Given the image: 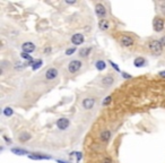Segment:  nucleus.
I'll use <instances>...</instances> for the list:
<instances>
[{
    "label": "nucleus",
    "instance_id": "1a4fd4ad",
    "mask_svg": "<svg viewBox=\"0 0 165 163\" xmlns=\"http://www.w3.org/2000/svg\"><path fill=\"white\" fill-rule=\"evenodd\" d=\"M84 40L85 39H84V35L83 34H75V35H73V38H71V42L75 45H79L84 42Z\"/></svg>",
    "mask_w": 165,
    "mask_h": 163
},
{
    "label": "nucleus",
    "instance_id": "c85d7f7f",
    "mask_svg": "<svg viewBox=\"0 0 165 163\" xmlns=\"http://www.w3.org/2000/svg\"><path fill=\"white\" fill-rule=\"evenodd\" d=\"M159 43L162 44V46H165V36H162V38L159 39Z\"/></svg>",
    "mask_w": 165,
    "mask_h": 163
},
{
    "label": "nucleus",
    "instance_id": "412c9836",
    "mask_svg": "<svg viewBox=\"0 0 165 163\" xmlns=\"http://www.w3.org/2000/svg\"><path fill=\"white\" fill-rule=\"evenodd\" d=\"M12 113H14V111H12V108H5L4 109V114L6 116V117H10V116H12Z\"/></svg>",
    "mask_w": 165,
    "mask_h": 163
},
{
    "label": "nucleus",
    "instance_id": "b1692460",
    "mask_svg": "<svg viewBox=\"0 0 165 163\" xmlns=\"http://www.w3.org/2000/svg\"><path fill=\"white\" fill-rule=\"evenodd\" d=\"M111 100H112V97H111V96H108V97H105V99H104V101H103V105L105 107V105H108V104H110V102H111Z\"/></svg>",
    "mask_w": 165,
    "mask_h": 163
},
{
    "label": "nucleus",
    "instance_id": "f8f14e48",
    "mask_svg": "<svg viewBox=\"0 0 165 163\" xmlns=\"http://www.w3.org/2000/svg\"><path fill=\"white\" fill-rule=\"evenodd\" d=\"M114 83V78L112 75H106L104 78L102 79V84L104 86H111Z\"/></svg>",
    "mask_w": 165,
    "mask_h": 163
},
{
    "label": "nucleus",
    "instance_id": "9b49d317",
    "mask_svg": "<svg viewBox=\"0 0 165 163\" xmlns=\"http://www.w3.org/2000/svg\"><path fill=\"white\" fill-rule=\"evenodd\" d=\"M94 104H95V100L94 99H91V97H87L85 99L84 101H83V107L85 108V109H92V108L94 107Z\"/></svg>",
    "mask_w": 165,
    "mask_h": 163
},
{
    "label": "nucleus",
    "instance_id": "423d86ee",
    "mask_svg": "<svg viewBox=\"0 0 165 163\" xmlns=\"http://www.w3.org/2000/svg\"><path fill=\"white\" fill-rule=\"evenodd\" d=\"M120 42L123 46H131L133 44V39L129 35H122L120 39Z\"/></svg>",
    "mask_w": 165,
    "mask_h": 163
},
{
    "label": "nucleus",
    "instance_id": "ddd939ff",
    "mask_svg": "<svg viewBox=\"0 0 165 163\" xmlns=\"http://www.w3.org/2000/svg\"><path fill=\"white\" fill-rule=\"evenodd\" d=\"M110 137H111V131L110 130H104V131L101 133V135H100V139L103 143H106V142H109Z\"/></svg>",
    "mask_w": 165,
    "mask_h": 163
},
{
    "label": "nucleus",
    "instance_id": "6ab92c4d",
    "mask_svg": "<svg viewBox=\"0 0 165 163\" xmlns=\"http://www.w3.org/2000/svg\"><path fill=\"white\" fill-rule=\"evenodd\" d=\"M42 63H43V61H42L41 59L36 60V61H34V63H33V66H32V69H33V70H37V69H39V68L42 66Z\"/></svg>",
    "mask_w": 165,
    "mask_h": 163
},
{
    "label": "nucleus",
    "instance_id": "a211bd4d",
    "mask_svg": "<svg viewBox=\"0 0 165 163\" xmlns=\"http://www.w3.org/2000/svg\"><path fill=\"white\" fill-rule=\"evenodd\" d=\"M105 67H106V63L103 61V60H98V61L96 62V68L98 70H104Z\"/></svg>",
    "mask_w": 165,
    "mask_h": 163
},
{
    "label": "nucleus",
    "instance_id": "5701e85b",
    "mask_svg": "<svg viewBox=\"0 0 165 163\" xmlns=\"http://www.w3.org/2000/svg\"><path fill=\"white\" fill-rule=\"evenodd\" d=\"M21 57H22V58H24V59H26V60H29V61H33L32 57L29 56V55H27V53H25V52H22V53H21Z\"/></svg>",
    "mask_w": 165,
    "mask_h": 163
},
{
    "label": "nucleus",
    "instance_id": "39448f33",
    "mask_svg": "<svg viewBox=\"0 0 165 163\" xmlns=\"http://www.w3.org/2000/svg\"><path fill=\"white\" fill-rule=\"evenodd\" d=\"M69 125H70V122H69V120L67 118H60L57 121V126L60 130L67 129L69 127Z\"/></svg>",
    "mask_w": 165,
    "mask_h": 163
},
{
    "label": "nucleus",
    "instance_id": "473e14b6",
    "mask_svg": "<svg viewBox=\"0 0 165 163\" xmlns=\"http://www.w3.org/2000/svg\"><path fill=\"white\" fill-rule=\"evenodd\" d=\"M4 138H5V141L8 142V143H12V141H10V139H8V138H7L6 136H4Z\"/></svg>",
    "mask_w": 165,
    "mask_h": 163
},
{
    "label": "nucleus",
    "instance_id": "dca6fc26",
    "mask_svg": "<svg viewBox=\"0 0 165 163\" xmlns=\"http://www.w3.org/2000/svg\"><path fill=\"white\" fill-rule=\"evenodd\" d=\"M133 63H135V66H136V67H142V66L145 65V59L142 58V57L136 58V59H135V61H133Z\"/></svg>",
    "mask_w": 165,
    "mask_h": 163
},
{
    "label": "nucleus",
    "instance_id": "c756f323",
    "mask_svg": "<svg viewBox=\"0 0 165 163\" xmlns=\"http://www.w3.org/2000/svg\"><path fill=\"white\" fill-rule=\"evenodd\" d=\"M51 52V49L50 48H46V49H44V53H50Z\"/></svg>",
    "mask_w": 165,
    "mask_h": 163
},
{
    "label": "nucleus",
    "instance_id": "f704fd0d",
    "mask_svg": "<svg viewBox=\"0 0 165 163\" xmlns=\"http://www.w3.org/2000/svg\"><path fill=\"white\" fill-rule=\"evenodd\" d=\"M58 162L59 163H67V162H65V161H61V160H58Z\"/></svg>",
    "mask_w": 165,
    "mask_h": 163
},
{
    "label": "nucleus",
    "instance_id": "f3484780",
    "mask_svg": "<svg viewBox=\"0 0 165 163\" xmlns=\"http://www.w3.org/2000/svg\"><path fill=\"white\" fill-rule=\"evenodd\" d=\"M12 152L15 153V154H17V155H25V154H29L27 151H25V150H22V148H12Z\"/></svg>",
    "mask_w": 165,
    "mask_h": 163
},
{
    "label": "nucleus",
    "instance_id": "aec40b11",
    "mask_svg": "<svg viewBox=\"0 0 165 163\" xmlns=\"http://www.w3.org/2000/svg\"><path fill=\"white\" fill-rule=\"evenodd\" d=\"M29 138H31V135L27 134V133H24V134H22V135L19 136V141L21 142H27Z\"/></svg>",
    "mask_w": 165,
    "mask_h": 163
},
{
    "label": "nucleus",
    "instance_id": "9d476101",
    "mask_svg": "<svg viewBox=\"0 0 165 163\" xmlns=\"http://www.w3.org/2000/svg\"><path fill=\"white\" fill-rule=\"evenodd\" d=\"M58 76V70L56 68H50L48 69V72L45 73L46 79H54Z\"/></svg>",
    "mask_w": 165,
    "mask_h": 163
},
{
    "label": "nucleus",
    "instance_id": "2eb2a0df",
    "mask_svg": "<svg viewBox=\"0 0 165 163\" xmlns=\"http://www.w3.org/2000/svg\"><path fill=\"white\" fill-rule=\"evenodd\" d=\"M92 51L91 46H87V48H81L79 50V56L80 57H87Z\"/></svg>",
    "mask_w": 165,
    "mask_h": 163
},
{
    "label": "nucleus",
    "instance_id": "bb28decb",
    "mask_svg": "<svg viewBox=\"0 0 165 163\" xmlns=\"http://www.w3.org/2000/svg\"><path fill=\"white\" fill-rule=\"evenodd\" d=\"M102 163H113V160L111 158H105L104 160H103Z\"/></svg>",
    "mask_w": 165,
    "mask_h": 163
},
{
    "label": "nucleus",
    "instance_id": "4be33fe9",
    "mask_svg": "<svg viewBox=\"0 0 165 163\" xmlns=\"http://www.w3.org/2000/svg\"><path fill=\"white\" fill-rule=\"evenodd\" d=\"M157 6H158L161 13H162L163 15H165V1H159L158 4H157Z\"/></svg>",
    "mask_w": 165,
    "mask_h": 163
},
{
    "label": "nucleus",
    "instance_id": "7ed1b4c3",
    "mask_svg": "<svg viewBox=\"0 0 165 163\" xmlns=\"http://www.w3.org/2000/svg\"><path fill=\"white\" fill-rule=\"evenodd\" d=\"M154 30L156 31V32H162L163 31V28H164V21L162 19V18H159V17H156L155 19H154Z\"/></svg>",
    "mask_w": 165,
    "mask_h": 163
},
{
    "label": "nucleus",
    "instance_id": "a878e982",
    "mask_svg": "<svg viewBox=\"0 0 165 163\" xmlns=\"http://www.w3.org/2000/svg\"><path fill=\"white\" fill-rule=\"evenodd\" d=\"M74 155H76V158H77V161H80V160H81V158H83V154H81L80 152L74 153Z\"/></svg>",
    "mask_w": 165,
    "mask_h": 163
},
{
    "label": "nucleus",
    "instance_id": "393cba45",
    "mask_svg": "<svg viewBox=\"0 0 165 163\" xmlns=\"http://www.w3.org/2000/svg\"><path fill=\"white\" fill-rule=\"evenodd\" d=\"M75 51H76V48H70V49H68V50L66 51V55L67 56H71L73 53H75Z\"/></svg>",
    "mask_w": 165,
    "mask_h": 163
},
{
    "label": "nucleus",
    "instance_id": "4468645a",
    "mask_svg": "<svg viewBox=\"0 0 165 163\" xmlns=\"http://www.w3.org/2000/svg\"><path fill=\"white\" fill-rule=\"evenodd\" d=\"M98 26H100V28L101 30H103V31H106V30H109L110 28V23H109L108 19H101L100 22H98Z\"/></svg>",
    "mask_w": 165,
    "mask_h": 163
},
{
    "label": "nucleus",
    "instance_id": "0eeeda50",
    "mask_svg": "<svg viewBox=\"0 0 165 163\" xmlns=\"http://www.w3.org/2000/svg\"><path fill=\"white\" fill-rule=\"evenodd\" d=\"M29 158L32 159V160H50V159H51L49 155L40 154V153H29Z\"/></svg>",
    "mask_w": 165,
    "mask_h": 163
},
{
    "label": "nucleus",
    "instance_id": "2f4dec72",
    "mask_svg": "<svg viewBox=\"0 0 165 163\" xmlns=\"http://www.w3.org/2000/svg\"><path fill=\"white\" fill-rule=\"evenodd\" d=\"M67 4H69V5H73V4H76V1H66Z\"/></svg>",
    "mask_w": 165,
    "mask_h": 163
},
{
    "label": "nucleus",
    "instance_id": "72a5a7b5",
    "mask_svg": "<svg viewBox=\"0 0 165 163\" xmlns=\"http://www.w3.org/2000/svg\"><path fill=\"white\" fill-rule=\"evenodd\" d=\"M159 75H161V76H162V77H165V72H162V73L159 74Z\"/></svg>",
    "mask_w": 165,
    "mask_h": 163
},
{
    "label": "nucleus",
    "instance_id": "6e6552de",
    "mask_svg": "<svg viewBox=\"0 0 165 163\" xmlns=\"http://www.w3.org/2000/svg\"><path fill=\"white\" fill-rule=\"evenodd\" d=\"M22 49H23V52L25 53H29V52H33L35 50V45L34 43L32 42H25L22 45Z\"/></svg>",
    "mask_w": 165,
    "mask_h": 163
},
{
    "label": "nucleus",
    "instance_id": "7c9ffc66",
    "mask_svg": "<svg viewBox=\"0 0 165 163\" xmlns=\"http://www.w3.org/2000/svg\"><path fill=\"white\" fill-rule=\"evenodd\" d=\"M122 75H123V77H125V78H131V76L130 75H127V74H122Z\"/></svg>",
    "mask_w": 165,
    "mask_h": 163
},
{
    "label": "nucleus",
    "instance_id": "f257e3e1",
    "mask_svg": "<svg viewBox=\"0 0 165 163\" xmlns=\"http://www.w3.org/2000/svg\"><path fill=\"white\" fill-rule=\"evenodd\" d=\"M149 49L153 52L154 55H161L162 50H163V46L159 43V41L157 40H154L152 42H149Z\"/></svg>",
    "mask_w": 165,
    "mask_h": 163
},
{
    "label": "nucleus",
    "instance_id": "f03ea898",
    "mask_svg": "<svg viewBox=\"0 0 165 163\" xmlns=\"http://www.w3.org/2000/svg\"><path fill=\"white\" fill-rule=\"evenodd\" d=\"M80 67H81V62L79 60H73V61H70V63H69L68 69L70 73L74 74L76 72H78L80 69Z\"/></svg>",
    "mask_w": 165,
    "mask_h": 163
},
{
    "label": "nucleus",
    "instance_id": "cd10ccee",
    "mask_svg": "<svg viewBox=\"0 0 165 163\" xmlns=\"http://www.w3.org/2000/svg\"><path fill=\"white\" fill-rule=\"evenodd\" d=\"M110 63H111V66H112V67H113L114 69H115V70H117V72H120V68L118 67V66H117V65H115V63H114V62L110 61Z\"/></svg>",
    "mask_w": 165,
    "mask_h": 163
},
{
    "label": "nucleus",
    "instance_id": "20e7f679",
    "mask_svg": "<svg viewBox=\"0 0 165 163\" xmlns=\"http://www.w3.org/2000/svg\"><path fill=\"white\" fill-rule=\"evenodd\" d=\"M95 13H96L97 17L104 19V17L106 15V9H105V7L102 4H96V6H95Z\"/></svg>",
    "mask_w": 165,
    "mask_h": 163
}]
</instances>
